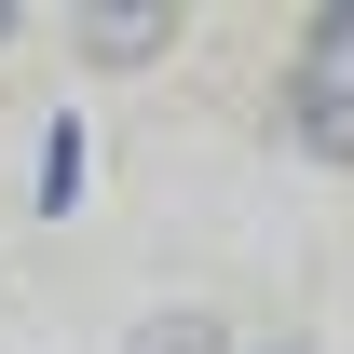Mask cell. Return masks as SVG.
I'll return each mask as SVG.
<instances>
[{
  "mask_svg": "<svg viewBox=\"0 0 354 354\" xmlns=\"http://www.w3.org/2000/svg\"><path fill=\"white\" fill-rule=\"evenodd\" d=\"M177 41V0H95L82 14V68L109 82V68H150V55Z\"/></svg>",
  "mask_w": 354,
  "mask_h": 354,
  "instance_id": "1",
  "label": "cell"
},
{
  "mask_svg": "<svg viewBox=\"0 0 354 354\" xmlns=\"http://www.w3.org/2000/svg\"><path fill=\"white\" fill-rule=\"evenodd\" d=\"M0 41H14V0H0Z\"/></svg>",
  "mask_w": 354,
  "mask_h": 354,
  "instance_id": "5",
  "label": "cell"
},
{
  "mask_svg": "<svg viewBox=\"0 0 354 354\" xmlns=\"http://www.w3.org/2000/svg\"><path fill=\"white\" fill-rule=\"evenodd\" d=\"M286 136H300V150H327V164H354V95H327L313 68H286Z\"/></svg>",
  "mask_w": 354,
  "mask_h": 354,
  "instance_id": "2",
  "label": "cell"
},
{
  "mask_svg": "<svg viewBox=\"0 0 354 354\" xmlns=\"http://www.w3.org/2000/svg\"><path fill=\"white\" fill-rule=\"evenodd\" d=\"M123 354H232V327H218V313H136Z\"/></svg>",
  "mask_w": 354,
  "mask_h": 354,
  "instance_id": "3",
  "label": "cell"
},
{
  "mask_svg": "<svg viewBox=\"0 0 354 354\" xmlns=\"http://www.w3.org/2000/svg\"><path fill=\"white\" fill-rule=\"evenodd\" d=\"M272 354H313V341H272Z\"/></svg>",
  "mask_w": 354,
  "mask_h": 354,
  "instance_id": "6",
  "label": "cell"
},
{
  "mask_svg": "<svg viewBox=\"0 0 354 354\" xmlns=\"http://www.w3.org/2000/svg\"><path fill=\"white\" fill-rule=\"evenodd\" d=\"M300 68H313L327 95H354V0H341V14H313V41H300Z\"/></svg>",
  "mask_w": 354,
  "mask_h": 354,
  "instance_id": "4",
  "label": "cell"
}]
</instances>
